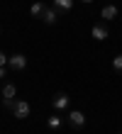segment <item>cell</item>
Wrapping results in <instances>:
<instances>
[{"label":"cell","instance_id":"5","mask_svg":"<svg viewBox=\"0 0 122 134\" xmlns=\"http://www.w3.org/2000/svg\"><path fill=\"white\" fill-rule=\"evenodd\" d=\"M91 37L95 39V42H105V39L110 37V32H108V27H105V25H95L91 29Z\"/></svg>","mask_w":122,"mask_h":134},{"label":"cell","instance_id":"10","mask_svg":"<svg viewBox=\"0 0 122 134\" xmlns=\"http://www.w3.org/2000/svg\"><path fill=\"white\" fill-rule=\"evenodd\" d=\"M3 95H5V100H15V95H17V88H15L12 83H7V85H3Z\"/></svg>","mask_w":122,"mask_h":134},{"label":"cell","instance_id":"15","mask_svg":"<svg viewBox=\"0 0 122 134\" xmlns=\"http://www.w3.org/2000/svg\"><path fill=\"white\" fill-rule=\"evenodd\" d=\"M83 3H93V0H83Z\"/></svg>","mask_w":122,"mask_h":134},{"label":"cell","instance_id":"4","mask_svg":"<svg viewBox=\"0 0 122 134\" xmlns=\"http://www.w3.org/2000/svg\"><path fill=\"white\" fill-rule=\"evenodd\" d=\"M7 66L12 71H24L27 68V56H24V54H12L10 61H7Z\"/></svg>","mask_w":122,"mask_h":134},{"label":"cell","instance_id":"14","mask_svg":"<svg viewBox=\"0 0 122 134\" xmlns=\"http://www.w3.org/2000/svg\"><path fill=\"white\" fill-rule=\"evenodd\" d=\"M5 73H7V66H0V78H5Z\"/></svg>","mask_w":122,"mask_h":134},{"label":"cell","instance_id":"13","mask_svg":"<svg viewBox=\"0 0 122 134\" xmlns=\"http://www.w3.org/2000/svg\"><path fill=\"white\" fill-rule=\"evenodd\" d=\"M7 61H10V56L5 51H0V66H7Z\"/></svg>","mask_w":122,"mask_h":134},{"label":"cell","instance_id":"9","mask_svg":"<svg viewBox=\"0 0 122 134\" xmlns=\"http://www.w3.org/2000/svg\"><path fill=\"white\" fill-rule=\"evenodd\" d=\"M42 20L46 22V25H54V22L59 20V12H56V10H51V7H46V10H44V15H42Z\"/></svg>","mask_w":122,"mask_h":134},{"label":"cell","instance_id":"1","mask_svg":"<svg viewBox=\"0 0 122 134\" xmlns=\"http://www.w3.org/2000/svg\"><path fill=\"white\" fill-rule=\"evenodd\" d=\"M29 102L27 100H15V105H12V115L17 117V120H24V117H29Z\"/></svg>","mask_w":122,"mask_h":134},{"label":"cell","instance_id":"11","mask_svg":"<svg viewBox=\"0 0 122 134\" xmlns=\"http://www.w3.org/2000/svg\"><path fill=\"white\" fill-rule=\"evenodd\" d=\"M46 124H49V129H59V127H61V120H59V115H51Z\"/></svg>","mask_w":122,"mask_h":134},{"label":"cell","instance_id":"7","mask_svg":"<svg viewBox=\"0 0 122 134\" xmlns=\"http://www.w3.org/2000/svg\"><path fill=\"white\" fill-rule=\"evenodd\" d=\"M54 10H59V12H71V10H73V0H54Z\"/></svg>","mask_w":122,"mask_h":134},{"label":"cell","instance_id":"2","mask_svg":"<svg viewBox=\"0 0 122 134\" xmlns=\"http://www.w3.org/2000/svg\"><path fill=\"white\" fill-rule=\"evenodd\" d=\"M51 105H54V110H56V112H63V110H68L71 98L66 95V93H56V95H54V100H51Z\"/></svg>","mask_w":122,"mask_h":134},{"label":"cell","instance_id":"3","mask_svg":"<svg viewBox=\"0 0 122 134\" xmlns=\"http://www.w3.org/2000/svg\"><path fill=\"white\" fill-rule=\"evenodd\" d=\"M68 124L73 129H83V124H86V115L81 112V110H71L68 112Z\"/></svg>","mask_w":122,"mask_h":134},{"label":"cell","instance_id":"6","mask_svg":"<svg viewBox=\"0 0 122 134\" xmlns=\"http://www.w3.org/2000/svg\"><path fill=\"white\" fill-rule=\"evenodd\" d=\"M100 17H103V20H108V22H110V20H115V17H117V7H115V5H105L103 10H100Z\"/></svg>","mask_w":122,"mask_h":134},{"label":"cell","instance_id":"8","mask_svg":"<svg viewBox=\"0 0 122 134\" xmlns=\"http://www.w3.org/2000/svg\"><path fill=\"white\" fill-rule=\"evenodd\" d=\"M44 10H46V5H44V3H32V7H29V15H32V17H39V20H42Z\"/></svg>","mask_w":122,"mask_h":134},{"label":"cell","instance_id":"12","mask_svg":"<svg viewBox=\"0 0 122 134\" xmlns=\"http://www.w3.org/2000/svg\"><path fill=\"white\" fill-rule=\"evenodd\" d=\"M112 68H115L117 73H122V54H117V56L112 59Z\"/></svg>","mask_w":122,"mask_h":134}]
</instances>
